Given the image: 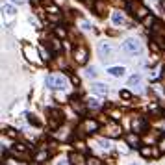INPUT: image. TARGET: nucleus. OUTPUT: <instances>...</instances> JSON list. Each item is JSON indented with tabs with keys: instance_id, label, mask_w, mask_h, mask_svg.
<instances>
[{
	"instance_id": "1",
	"label": "nucleus",
	"mask_w": 165,
	"mask_h": 165,
	"mask_svg": "<svg viewBox=\"0 0 165 165\" xmlns=\"http://www.w3.org/2000/svg\"><path fill=\"white\" fill-rule=\"evenodd\" d=\"M46 87H50L52 91H63L67 89V78L61 74H48L46 76Z\"/></svg>"
},
{
	"instance_id": "2",
	"label": "nucleus",
	"mask_w": 165,
	"mask_h": 165,
	"mask_svg": "<svg viewBox=\"0 0 165 165\" xmlns=\"http://www.w3.org/2000/svg\"><path fill=\"white\" fill-rule=\"evenodd\" d=\"M22 52H24L26 59L32 61V63H41L43 61L41 52H39V46L35 48V46H32V45H22Z\"/></svg>"
},
{
	"instance_id": "3",
	"label": "nucleus",
	"mask_w": 165,
	"mask_h": 165,
	"mask_svg": "<svg viewBox=\"0 0 165 165\" xmlns=\"http://www.w3.org/2000/svg\"><path fill=\"white\" fill-rule=\"evenodd\" d=\"M99 128H100V124H99L95 119H84L82 124H80V128H78V132H80V135L84 137L85 134H95V132H99Z\"/></svg>"
},
{
	"instance_id": "4",
	"label": "nucleus",
	"mask_w": 165,
	"mask_h": 165,
	"mask_svg": "<svg viewBox=\"0 0 165 165\" xmlns=\"http://www.w3.org/2000/svg\"><path fill=\"white\" fill-rule=\"evenodd\" d=\"M123 48H124V52H128V54H139V52H141V43H139V39H135V37H128V39L123 43Z\"/></svg>"
},
{
	"instance_id": "5",
	"label": "nucleus",
	"mask_w": 165,
	"mask_h": 165,
	"mask_svg": "<svg viewBox=\"0 0 165 165\" xmlns=\"http://www.w3.org/2000/svg\"><path fill=\"white\" fill-rule=\"evenodd\" d=\"M87 56H89V52H87V48H85V46H76V48H74V52H73V58L78 61V63H85L87 61Z\"/></svg>"
},
{
	"instance_id": "6",
	"label": "nucleus",
	"mask_w": 165,
	"mask_h": 165,
	"mask_svg": "<svg viewBox=\"0 0 165 165\" xmlns=\"http://www.w3.org/2000/svg\"><path fill=\"white\" fill-rule=\"evenodd\" d=\"M139 143H141V139H139V134H137V132H130V134H126V145H128V147L137 149Z\"/></svg>"
},
{
	"instance_id": "7",
	"label": "nucleus",
	"mask_w": 165,
	"mask_h": 165,
	"mask_svg": "<svg viewBox=\"0 0 165 165\" xmlns=\"http://www.w3.org/2000/svg\"><path fill=\"white\" fill-rule=\"evenodd\" d=\"M91 91L95 93V95H99V97H106L109 89H108V85H106V84L97 82V84H93V85H91Z\"/></svg>"
},
{
	"instance_id": "8",
	"label": "nucleus",
	"mask_w": 165,
	"mask_h": 165,
	"mask_svg": "<svg viewBox=\"0 0 165 165\" xmlns=\"http://www.w3.org/2000/svg\"><path fill=\"white\" fill-rule=\"evenodd\" d=\"M132 126H134V132H137V134L147 132V121H145V119H141V117H135L134 123H132Z\"/></svg>"
},
{
	"instance_id": "9",
	"label": "nucleus",
	"mask_w": 165,
	"mask_h": 165,
	"mask_svg": "<svg viewBox=\"0 0 165 165\" xmlns=\"http://www.w3.org/2000/svg\"><path fill=\"white\" fill-rule=\"evenodd\" d=\"M160 149H156V147H141V156L143 158H158L160 156Z\"/></svg>"
},
{
	"instance_id": "10",
	"label": "nucleus",
	"mask_w": 165,
	"mask_h": 165,
	"mask_svg": "<svg viewBox=\"0 0 165 165\" xmlns=\"http://www.w3.org/2000/svg\"><path fill=\"white\" fill-rule=\"evenodd\" d=\"M128 8L135 11V17H137V19H145V17L149 15V9H147L145 6H139V4H130Z\"/></svg>"
},
{
	"instance_id": "11",
	"label": "nucleus",
	"mask_w": 165,
	"mask_h": 165,
	"mask_svg": "<svg viewBox=\"0 0 165 165\" xmlns=\"http://www.w3.org/2000/svg\"><path fill=\"white\" fill-rule=\"evenodd\" d=\"M69 160H70V163L73 165H87V160L80 154V152H73L69 156Z\"/></svg>"
},
{
	"instance_id": "12",
	"label": "nucleus",
	"mask_w": 165,
	"mask_h": 165,
	"mask_svg": "<svg viewBox=\"0 0 165 165\" xmlns=\"http://www.w3.org/2000/svg\"><path fill=\"white\" fill-rule=\"evenodd\" d=\"M106 135H109V137H119V135H121V126H119V124H108V126H106Z\"/></svg>"
},
{
	"instance_id": "13",
	"label": "nucleus",
	"mask_w": 165,
	"mask_h": 165,
	"mask_svg": "<svg viewBox=\"0 0 165 165\" xmlns=\"http://www.w3.org/2000/svg\"><path fill=\"white\" fill-rule=\"evenodd\" d=\"M99 52H100V58L106 59L108 56H111V45H108V43H100V45H99Z\"/></svg>"
},
{
	"instance_id": "14",
	"label": "nucleus",
	"mask_w": 165,
	"mask_h": 165,
	"mask_svg": "<svg viewBox=\"0 0 165 165\" xmlns=\"http://www.w3.org/2000/svg\"><path fill=\"white\" fill-rule=\"evenodd\" d=\"M70 106H73V109H74L76 113H84V109H85L87 104H82L76 97H73V99H70Z\"/></svg>"
},
{
	"instance_id": "15",
	"label": "nucleus",
	"mask_w": 165,
	"mask_h": 165,
	"mask_svg": "<svg viewBox=\"0 0 165 165\" xmlns=\"http://www.w3.org/2000/svg\"><path fill=\"white\" fill-rule=\"evenodd\" d=\"M124 73H126V70H124L123 67H109V69H108V74H109V76H115V78H121Z\"/></svg>"
},
{
	"instance_id": "16",
	"label": "nucleus",
	"mask_w": 165,
	"mask_h": 165,
	"mask_svg": "<svg viewBox=\"0 0 165 165\" xmlns=\"http://www.w3.org/2000/svg\"><path fill=\"white\" fill-rule=\"evenodd\" d=\"M111 22L113 24H124V15L121 11H113L111 13Z\"/></svg>"
},
{
	"instance_id": "17",
	"label": "nucleus",
	"mask_w": 165,
	"mask_h": 165,
	"mask_svg": "<svg viewBox=\"0 0 165 165\" xmlns=\"http://www.w3.org/2000/svg\"><path fill=\"white\" fill-rule=\"evenodd\" d=\"M87 108L89 109H100L102 108V102H99L97 99H89L87 100Z\"/></svg>"
},
{
	"instance_id": "18",
	"label": "nucleus",
	"mask_w": 165,
	"mask_h": 165,
	"mask_svg": "<svg viewBox=\"0 0 165 165\" xmlns=\"http://www.w3.org/2000/svg\"><path fill=\"white\" fill-rule=\"evenodd\" d=\"M2 11H4V15H9V17L15 15V8H13L11 4H4V6H2Z\"/></svg>"
},
{
	"instance_id": "19",
	"label": "nucleus",
	"mask_w": 165,
	"mask_h": 165,
	"mask_svg": "<svg viewBox=\"0 0 165 165\" xmlns=\"http://www.w3.org/2000/svg\"><path fill=\"white\" fill-rule=\"evenodd\" d=\"M50 48H52L54 52H59V50H61V43H59L58 39H52V41H50Z\"/></svg>"
},
{
	"instance_id": "20",
	"label": "nucleus",
	"mask_w": 165,
	"mask_h": 165,
	"mask_svg": "<svg viewBox=\"0 0 165 165\" xmlns=\"http://www.w3.org/2000/svg\"><path fill=\"white\" fill-rule=\"evenodd\" d=\"M54 34H56V37H61V39L67 37V30H63L61 26H56V28H54Z\"/></svg>"
},
{
	"instance_id": "21",
	"label": "nucleus",
	"mask_w": 165,
	"mask_h": 165,
	"mask_svg": "<svg viewBox=\"0 0 165 165\" xmlns=\"http://www.w3.org/2000/svg\"><path fill=\"white\" fill-rule=\"evenodd\" d=\"M78 26H80L82 30H91V24H89L85 19H78Z\"/></svg>"
},
{
	"instance_id": "22",
	"label": "nucleus",
	"mask_w": 165,
	"mask_h": 165,
	"mask_svg": "<svg viewBox=\"0 0 165 165\" xmlns=\"http://www.w3.org/2000/svg\"><path fill=\"white\" fill-rule=\"evenodd\" d=\"M154 22H156V20H154L152 15H147V17L143 19V24H145V26H154Z\"/></svg>"
},
{
	"instance_id": "23",
	"label": "nucleus",
	"mask_w": 165,
	"mask_h": 165,
	"mask_svg": "<svg viewBox=\"0 0 165 165\" xmlns=\"http://www.w3.org/2000/svg\"><path fill=\"white\" fill-rule=\"evenodd\" d=\"M139 82H141V76H139V74H134V76L128 78V84H130V85H137Z\"/></svg>"
},
{
	"instance_id": "24",
	"label": "nucleus",
	"mask_w": 165,
	"mask_h": 165,
	"mask_svg": "<svg viewBox=\"0 0 165 165\" xmlns=\"http://www.w3.org/2000/svg\"><path fill=\"white\" fill-rule=\"evenodd\" d=\"M97 143L100 145V149H104V150H109V143H108L106 139H100V137H99V139H97Z\"/></svg>"
},
{
	"instance_id": "25",
	"label": "nucleus",
	"mask_w": 165,
	"mask_h": 165,
	"mask_svg": "<svg viewBox=\"0 0 165 165\" xmlns=\"http://www.w3.org/2000/svg\"><path fill=\"white\" fill-rule=\"evenodd\" d=\"M46 158H48V152H39V154H35V161H45Z\"/></svg>"
},
{
	"instance_id": "26",
	"label": "nucleus",
	"mask_w": 165,
	"mask_h": 165,
	"mask_svg": "<svg viewBox=\"0 0 165 165\" xmlns=\"http://www.w3.org/2000/svg\"><path fill=\"white\" fill-rule=\"evenodd\" d=\"M6 165H26V163H24V161H20V160L11 158V160H8V161H6Z\"/></svg>"
},
{
	"instance_id": "27",
	"label": "nucleus",
	"mask_w": 165,
	"mask_h": 165,
	"mask_svg": "<svg viewBox=\"0 0 165 165\" xmlns=\"http://www.w3.org/2000/svg\"><path fill=\"white\" fill-rule=\"evenodd\" d=\"M87 165H100V160L95 158V156H91V158H87Z\"/></svg>"
},
{
	"instance_id": "28",
	"label": "nucleus",
	"mask_w": 165,
	"mask_h": 165,
	"mask_svg": "<svg viewBox=\"0 0 165 165\" xmlns=\"http://www.w3.org/2000/svg\"><path fill=\"white\" fill-rule=\"evenodd\" d=\"M28 121H30V124H34V126H39V119L35 115H28Z\"/></svg>"
},
{
	"instance_id": "29",
	"label": "nucleus",
	"mask_w": 165,
	"mask_h": 165,
	"mask_svg": "<svg viewBox=\"0 0 165 165\" xmlns=\"http://www.w3.org/2000/svg\"><path fill=\"white\" fill-rule=\"evenodd\" d=\"M46 11H48V13H59V9L54 4H46Z\"/></svg>"
},
{
	"instance_id": "30",
	"label": "nucleus",
	"mask_w": 165,
	"mask_h": 165,
	"mask_svg": "<svg viewBox=\"0 0 165 165\" xmlns=\"http://www.w3.org/2000/svg\"><path fill=\"white\" fill-rule=\"evenodd\" d=\"M39 52H41V58H43V61H46V59H48V52H46V50L43 48L41 45H39Z\"/></svg>"
},
{
	"instance_id": "31",
	"label": "nucleus",
	"mask_w": 165,
	"mask_h": 165,
	"mask_svg": "<svg viewBox=\"0 0 165 165\" xmlns=\"http://www.w3.org/2000/svg\"><path fill=\"white\" fill-rule=\"evenodd\" d=\"M85 74H87L89 78H95V74H97V73H95V69H93V67H87V70H85Z\"/></svg>"
},
{
	"instance_id": "32",
	"label": "nucleus",
	"mask_w": 165,
	"mask_h": 165,
	"mask_svg": "<svg viewBox=\"0 0 165 165\" xmlns=\"http://www.w3.org/2000/svg\"><path fill=\"white\" fill-rule=\"evenodd\" d=\"M121 99H124V100H128V99H132V95H130V91H121Z\"/></svg>"
},
{
	"instance_id": "33",
	"label": "nucleus",
	"mask_w": 165,
	"mask_h": 165,
	"mask_svg": "<svg viewBox=\"0 0 165 165\" xmlns=\"http://www.w3.org/2000/svg\"><path fill=\"white\" fill-rule=\"evenodd\" d=\"M158 147H160V150H161V152H165V135L160 139V145H158Z\"/></svg>"
},
{
	"instance_id": "34",
	"label": "nucleus",
	"mask_w": 165,
	"mask_h": 165,
	"mask_svg": "<svg viewBox=\"0 0 165 165\" xmlns=\"http://www.w3.org/2000/svg\"><path fill=\"white\" fill-rule=\"evenodd\" d=\"M109 115L113 117V119H119V117H121V111H119V109H113V111H109Z\"/></svg>"
},
{
	"instance_id": "35",
	"label": "nucleus",
	"mask_w": 165,
	"mask_h": 165,
	"mask_svg": "<svg viewBox=\"0 0 165 165\" xmlns=\"http://www.w3.org/2000/svg\"><path fill=\"white\" fill-rule=\"evenodd\" d=\"M97 9L100 11V15H104V4H102V2H99V4H97Z\"/></svg>"
},
{
	"instance_id": "36",
	"label": "nucleus",
	"mask_w": 165,
	"mask_h": 165,
	"mask_svg": "<svg viewBox=\"0 0 165 165\" xmlns=\"http://www.w3.org/2000/svg\"><path fill=\"white\" fill-rule=\"evenodd\" d=\"M69 161H70V160H69ZM69 161H67V160H59L58 165H73V163H69Z\"/></svg>"
},
{
	"instance_id": "37",
	"label": "nucleus",
	"mask_w": 165,
	"mask_h": 165,
	"mask_svg": "<svg viewBox=\"0 0 165 165\" xmlns=\"http://www.w3.org/2000/svg\"><path fill=\"white\" fill-rule=\"evenodd\" d=\"M150 111H156V113H158V111H160V108H158V104H150Z\"/></svg>"
},
{
	"instance_id": "38",
	"label": "nucleus",
	"mask_w": 165,
	"mask_h": 165,
	"mask_svg": "<svg viewBox=\"0 0 165 165\" xmlns=\"http://www.w3.org/2000/svg\"><path fill=\"white\" fill-rule=\"evenodd\" d=\"M70 80H73V84H74V85H78V84H80V80H78V76H70Z\"/></svg>"
},
{
	"instance_id": "39",
	"label": "nucleus",
	"mask_w": 165,
	"mask_h": 165,
	"mask_svg": "<svg viewBox=\"0 0 165 165\" xmlns=\"http://www.w3.org/2000/svg\"><path fill=\"white\" fill-rule=\"evenodd\" d=\"M58 65H59V67H61V69H65V67H67V63H65V61H63V59H58Z\"/></svg>"
},
{
	"instance_id": "40",
	"label": "nucleus",
	"mask_w": 165,
	"mask_h": 165,
	"mask_svg": "<svg viewBox=\"0 0 165 165\" xmlns=\"http://www.w3.org/2000/svg\"><path fill=\"white\" fill-rule=\"evenodd\" d=\"M8 135H9V137H15L17 134H15V130H11V128H9V130H8Z\"/></svg>"
},
{
	"instance_id": "41",
	"label": "nucleus",
	"mask_w": 165,
	"mask_h": 165,
	"mask_svg": "<svg viewBox=\"0 0 165 165\" xmlns=\"http://www.w3.org/2000/svg\"><path fill=\"white\" fill-rule=\"evenodd\" d=\"M160 6H161V9H163V13H165V0H160Z\"/></svg>"
},
{
	"instance_id": "42",
	"label": "nucleus",
	"mask_w": 165,
	"mask_h": 165,
	"mask_svg": "<svg viewBox=\"0 0 165 165\" xmlns=\"http://www.w3.org/2000/svg\"><path fill=\"white\" fill-rule=\"evenodd\" d=\"M161 84H163V87H165V70H163V74H161Z\"/></svg>"
},
{
	"instance_id": "43",
	"label": "nucleus",
	"mask_w": 165,
	"mask_h": 165,
	"mask_svg": "<svg viewBox=\"0 0 165 165\" xmlns=\"http://www.w3.org/2000/svg\"><path fill=\"white\" fill-rule=\"evenodd\" d=\"M13 2H15V4H24L26 0H13Z\"/></svg>"
},
{
	"instance_id": "44",
	"label": "nucleus",
	"mask_w": 165,
	"mask_h": 165,
	"mask_svg": "<svg viewBox=\"0 0 165 165\" xmlns=\"http://www.w3.org/2000/svg\"><path fill=\"white\" fill-rule=\"evenodd\" d=\"M132 165H137V163H132Z\"/></svg>"
}]
</instances>
